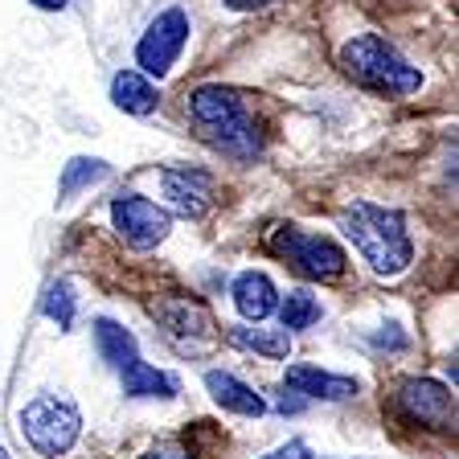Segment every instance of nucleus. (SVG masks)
<instances>
[{
	"mask_svg": "<svg viewBox=\"0 0 459 459\" xmlns=\"http://www.w3.org/2000/svg\"><path fill=\"white\" fill-rule=\"evenodd\" d=\"M271 250L279 258H287L299 275L307 279H341L344 275V250L336 247L333 238H320V234H304V230L287 226V230H275L271 238Z\"/></svg>",
	"mask_w": 459,
	"mask_h": 459,
	"instance_id": "obj_5",
	"label": "nucleus"
},
{
	"mask_svg": "<svg viewBox=\"0 0 459 459\" xmlns=\"http://www.w3.org/2000/svg\"><path fill=\"white\" fill-rule=\"evenodd\" d=\"M189 119L218 152L234 156V160H255L258 156L255 119L247 115L242 99L234 91H226V86H201V91H193Z\"/></svg>",
	"mask_w": 459,
	"mask_h": 459,
	"instance_id": "obj_2",
	"label": "nucleus"
},
{
	"mask_svg": "<svg viewBox=\"0 0 459 459\" xmlns=\"http://www.w3.org/2000/svg\"><path fill=\"white\" fill-rule=\"evenodd\" d=\"M46 316L57 320V328L74 325V291H70V283H54L46 291Z\"/></svg>",
	"mask_w": 459,
	"mask_h": 459,
	"instance_id": "obj_20",
	"label": "nucleus"
},
{
	"mask_svg": "<svg viewBox=\"0 0 459 459\" xmlns=\"http://www.w3.org/2000/svg\"><path fill=\"white\" fill-rule=\"evenodd\" d=\"M341 66L344 74L361 82L365 91H377V95H414L422 86L419 66H411L390 41H382L377 33H361V38L344 41L341 46Z\"/></svg>",
	"mask_w": 459,
	"mask_h": 459,
	"instance_id": "obj_3",
	"label": "nucleus"
},
{
	"mask_svg": "<svg viewBox=\"0 0 459 459\" xmlns=\"http://www.w3.org/2000/svg\"><path fill=\"white\" fill-rule=\"evenodd\" d=\"M95 344H99V357L115 369H127L132 361H140V349H135V336L127 333L124 325H115V320H95Z\"/></svg>",
	"mask_w": 459,
	"mask_h": 459,
	"instance_id": "obj_15",
	"label": "nucleus"
},
{
	"mask_svg": "<svg viewBox=\"0 0 459 459\" xmlns=\"http://www.w3.org/2000/svg\"><path fill=\"white\" fill-rule=\"evenodd\" d=\"M205 390L213 394L221 411H234V414H247V419H258V414L267 411V402L258 398L247 382H238L234 373H221V369H210L205 373Z\"/></svg>",
	"mask_w": 459,
	"mask_h": 459,
	"instance_id": "obj_13",
	"label": "nucleus"
},
{
	"mask_svg": "<svg viewBox=\"0 0 459 459\" xmlns=\"http://www.w3.org/2000/svg\"><path fill=\"white\" fill-rule=\"evenodd\" d=\"M377 344H390V349H402V344H406V336H398V333H377Z\"/></svg>",
	"mask_w": 459,
	"mask_h": 459,
	"instance_id": "obj_23",
	"label": "nucleus"
},
{
	"mask_svg": "<svg viewBox=\"0 0 459 459\" xmlns=\"http://www.w3.org/2000/svg\"><path fill=\"white\" fill-rule=\"evenodd\" d=\"M143 459H193V451H185L181 443H160V447L148 451Z\"/></svg>",
	"mask_w": 459,
	"mask_h": 459,
	"instance_id": "obj_22",
	"label": "nucleus"
},
{
	"mask_svg": "<svg viewBox=\"0 0 459 459\" xmlns=\"http://www.w3.org/2000/svg\"><path fill=\"white\" fill-rule=\"evenodd\" d=\"M119 377H124L127 398H172L177 394V377L172 373H160L143 361H132L127 369H119Z\"/></svg>",
	"mask_w": 459,
	"mask_h": 459,
	"instance_id": "obj_17",
	"label": "nucleus"
},
{
	"mask_svg": "<svg viewBox=\"0 0 459 459\" xmlns=\"http://www.w3.org/2000/svg\"><path fill=\"white\" fill-rule=\"evenodd\" d=\"M283 382L296 394H304V398H325V402H344L357 394L353 377H336V373H325L316 365H291Z\"/></svg>",
	"mask_w": 459,
	"mask_h": 459,
	"instance_id": "obj_11",
	"label": "nucleus"
},
{
	"mask_svg": "<svg viewBox=\"0 0 459 459\" xmlns=\"http://www.w3.org/2000/svg\"><path fill=\"white\" fill-rule=\"evenodd\" d=\"M398 406L406 411V419L422 422L430 430H451L455 427V398L447 385L430 382V377H411L398 390Z\"/></svg>",
	"mask_w": 459,
	"mask_h": 459,
	"instance_id": "obj_8",
	"label": "nucleus"
},
{
	"mask_svg": "<svg viewBox=\"0 0 459 459\" xmlns=\"http://www.w3.org/2000/svg\"><path fill=\"white\" fill-rule=\"evenodd\" d=\"M185 41H189V17H185V9H164L152 25L143 29L140 46H135L140 74L164 78L172 66H177V57H181Z\"/></svg>",
	"mask_w": 459,
	"mask_h": 459,
	"instance_id": "obj_6",
	"label": "nucleus"
},
{
	"mask_svg": "<svg viewBox=\"0 0 459 459\" xmlns=\"http://www.w3.org/2000/svg\"><path fill=\"white\" fill-rule=\"evenodd\" d=\"M0 459H9V451H4V447H0Z\"/></svg>",
	"mask_w": 459,
	"mask_h": 459,
	"instance_id": "obj_26",
	"label": "nucleus"
},
{
	"mask_svg": "<svg viewBox=\"0 0 459 459\" xmlns=\"http://www.w3.org/2000/svg\"><path fill=\"white\" fill-rule=\"evenodd\" d=\"M263 459H312V451H307V443L291 439V443H283V447H275V451H271V455H263Z\"/></svg>",
	"mask_w": 459,
	"mask_h": 459,
	"instance_id": "obj_21",
	"label": "nucleus"
},
{
	"mask_svg": "<svg viewBox=\"0 0 459 459\" xmlns=\"http://www.w3.org/2000/svg\"><path fill=\"white\" fill-rule=\"evenodd\" d=\"M164 197L181 218H201L213 205V181L197 169H169L160 177Z\"/></svg>",
	"mask_w": 459,
	"mask_h": 459,
	"instance_id": "obj_9",
	"label": "nucleus"
},
{
	"mask_svg": "<svg viewBox=\"0 0 459 459\" xmlns=\"http://www.w3.org/2000/svg\"><path fill=\"white\" fill-rule=\"evenodd\" d=\"M111 103L127 115H152L156 103H160V91L152 86L148 74L124 70V74H115V82H111Z\"/></svg>",
	"mask_w": 459,
	"mask_h": 459,
	"instance_id": "obj_14",
	"label": "nucleus"
},
{
	"mask_svg": "<svg viewBox=\"0 0 459 459\" xmlns=\"http://www.w3.org/2000/svg\"><path fill=\"white\" fill-rule=\"evenodd\" d=\"M234 307H238L247 320H267L271 312H275V304H279V291H275V283H271L263 271H242L238 279H234Z\"/></svg>",
	"mask_w": 459,
	"mask_h": 459,
	"instance_id": "obj_12",
	"label": "nucleus"
},
{
	"mask_svg": "<svg viewBox=\"0 0 459 459\" xmlns=\"http://www.w3.org/2000/svg\"><path fill=\"white\" fill-rule=\"evenodd\" d=\"M107 177V164L103 160H86V156H78V160L66 164V172H62V197H70V193H78L82 185H95Z\"/></svg>",
	"mask_w": 459,
	"mask_h": 459,
	"instance_id": "obj_19",
	"label": "nucleus"
},
{
	"mask_svg": "<svg viewBox=\"0 0 459 459\" xmlns=\"http://www.w3.org/2000/svg\"><path fill=\"white\" fill-rule=\"evenodd\" d=\"M230 9H263V4H271V0H226Z\"/></svg>",
	"mask_w": 459,
	"mask_h": 459,
	"instance_id": "obj_24",
	"label": "nucleus"
},
{
	"mask_svg": "<svg viewBox=\"0 0 459 459\" xmlns=\"http://www.w3.org/2000/svg\"><path fill=\"white\" fill-rule=\"evenodd\" d=\"M341 230L377 275H402L411 267L414 247L398 210H385L373 201H353L341 210Z\"/></svg>",
	"mask_w": 459,
	"mask_h": 459,
	"instance_id": "obj_1",
	"label": "nucleus"
},
{
	"mask_svg": "<svg viewBox=\"0 0 459 459\" xmlns=\"http://www.w3.org/2000/svg\"><path fill=\"white\" fill-rule=\"evenodd\" d=\"M230 344L267 357V361H283L291 353V333L287 328H230Z\"/></svg>",
	"mask_w": 459,
	"mask_h": 459,
	"instance_id": "obj_16",
	"label": "nucleus"
},
{
	"mask_svg": "<svg viewBox=\"0 0 459 459\" xmlns=\"http://www.w3.org/2000/svg\"><path fill=\"white\" fill-rule=\"evenodd\" d=\"M111 221H115V230H119V238H124L132 250H152V247H160V242L169 238V230H172L169 210H160L156 201L140 197V193L115 197Z\"/></svg>",
	"mask_w": 459,
	"mask_h": 459,
	"instance_id": "obj_7",
	"label": "nucleus"
},
{
	"mask_svg": "<svg viewBox=\"0 0 459 459\" xmlns=\"http://www.w3.org/2000/svg\"><path fill=\"white\" fill-rule=\"evenodd\" d=\"M275 307H279V320H283L287 333H304V328H312L320 320V304L307 291H287Z\"/></svg>",
	"mask_w": 459,
	"mask_h": 459,
	"instance_id": "obj_18",
	"label": "nucleus"
},
{
	"mask_svg": "<svg viewBox=\"0 0 459 459\" xmlns=\"http://www.w3.org/2000/svg\"><path fill=\"white\" fill-rule=\"evenodd\" d=\"M21 430L41 455H66L78 443V435H82V414H78V406L70 398L41 394L21 411Z\"/></svg>",
	"mask_w": 459,
	"mask_h": 459,
	"instance_id": "obj_4",
	"label": "nucleus"
},
{
	"mask_svg": "<svg viewBox=\"0 0 459 459\" xmlns=\"http://www.w3.org/2000/svg\"><path fill=\"white\" fill-rule=\"evenodd\" d=\"M152 316L160 320L164 328H169L172 336H205L210 341L213 336V316L205 304H197V299H185V296H172V299H156L152 304Z\"/></svg>",
	"mask_w": 459,
	"mask_h": 459,
	"instance_id": "obj_10",
	"label": "nucleus"
},
{
	"mask_svg": "<svg viewBox=\"0 0 459 459\" xmlns=\"http://www.w3.org/2000/svg\"><path fill=\"white\" fill-rule=\"evenodd\" d=\"M33 4H38V9H66L70 0H33Z\"/></svg>",
	"mask_w": 459,
	"mask_h": 459,
	"instance_id": "obj_25",
	"label": "nucleus"
}]
</instances>
